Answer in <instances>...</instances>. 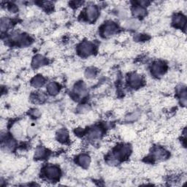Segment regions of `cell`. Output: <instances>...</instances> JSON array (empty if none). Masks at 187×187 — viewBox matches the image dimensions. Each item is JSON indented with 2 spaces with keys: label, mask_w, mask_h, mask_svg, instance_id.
Listing matches in <instances>:
<instances>
[{
  "label": "cell",
  "mask_w": 187,
  "mask_h": 187,
  "mask_svg": "<svg viewBox=\"0 0 187 187\" xmlns=\"http://www.w3.org/2000/svg\"><path fill=\"white\" fill-rule=\"evenodd\" d=\"M23 129H24V128L20 124H15L12 127L11 132L15 137L17 138H21L23 135Z\"/></svg>",
  "instance_id": "cell-7"
},
{
  "label": "cell",
  "mask_w": 187,
  "mask_h": 187,
  "mask_svg": "<svg viewBox=\"0 0 187 187\" xmlns=\"http://www.w3.org/2000/svg\"><path fill=\"white\" fill-rule=\"evenodd\" d=\"M43 83H44V78L42 76H40V75H38V76L34 77V79L32 80V85L34 87H36V88L41 87L43 85Z\"/></svg>",
  "instance_id": "cell-14"
},
{
  "label": "cell",
  "mask_w": 187,
  "mask_h": 187,
  "mask_svg": "<svg viewBox=\"0 0 187 187\" xmlns=\"http://www.w3.org/2000/svg\"><path fill=\"white\" fill-rule=\"evenodd\" d=\"M125 26L129 29H137L140 26V22L137 19H131L126 22Z\"/></svg>",
  "instance_id": "cell-15"
},
{
  "label": "cell",
  "mask_w": 187,
  "mask_h": 187,
  "mask_svg": "<svg viewBox=\"0 0 187 187\" xmlns=\"http://www.w3.org/2000/svg\"><path fill=\"white\" fill-rule=\"evenodd\" d=\"M128 34H122V35H119V38H118V40H119V41H120V42H124V41H125L126 40H127V38H128Z\"/></svg>",
  "instance_id": "cell-19"
},
{
  "label": "cell",
  "mask_w": 187,
  "mask_h": 187,
  "mask_svg": "<svg viewBox=\"0 0 187 187\" xmlns=\"http://www.w3.org/2000/svg\"><path fill=\"white\" fill-rule=\"evenodd\" d=\"M165 69V64L160 62H155L154 65L152 66L153 72H154V74L156 75H160L161 74H163Z\"/></svg>",
  "instance_id": "cell-4"
},
{
  "label": "cell",
  "mask_w": 187,
  "mask_h": 187,
  "mask_svg": "<svg viewBox=\"0 0 187 187\" xmlns=\"http://www.w3.org/2000/svg\"><path fill=\"white\" fill-rule=\"evenodd\" d=\"M46 175L50 178H56L59 175V171L54 166H48L45 170Z\"/></svg>",
  "instance_id": "cell-3"
},
{
  "label": "cell",
  "mask_w": 187,
  "mask_h": 187,
  "mask_svg": "<svg viewBox=\"0 0 187 187\" xmlns=\"http://www.w3.org/2000/svg\"><path fill=\"white\" fill-rule=\"evenodd\" d=\"M48 91L52 95H56L58 92V86L55 82H50L47 86Z\"/></svg>",
  "instance_id": "cell-9"
},
{
  "label": "cell",
  "mask_w": 187,
  "mask_h": 187,
  "mask_svg": "<svg viewBox=\"0 0 187 187\" xmlns=\"http://www.w3.org/2000/svg\"><path fill=\"white\" fill-rule=\"evenodd\" d=\"M117 27L115 26V24H113V23H110V24H108L105 25L104 29V35L105 36L108 37L110 36V35H113L116 31Z\"/></svg>",
  "instance_id": "cell-6"
},
{
  "label": "cell",
  "mask_w": 187,
  "mask_h": 187,
  "mask_svg": "<svg viewBox=\"0 0 187 187\" xmlns=\"http://www.w3.org/2000/svg\"><path fill=\"white\" fill-rule=\"evenodd\" d=\"M57 138L59 141H66L68 138V132L66 129H59L57 132Z\"/></svg>",
  "instance_id": "cell-13"
},
{
  "label": "cell",
  "mask_w": 187,
  "mask_h": 187,
  "mask_svg": "<svg viewBox=\"0 0 187 187\" xmlns=\"http://www.w3.org/2000/svg\"><path fill=\"white\" fill-rule=\"evenodd\" d=\"M78 162L80 163V165L83 166V167H89L90 163H91V159H90V157L88 156V155H81V156L79 157Z\"/></svg>",
  "instance_id": "cell-11"
},
{
  "label": "cell",
  "mask_w": 187,
  "mask_h": 187,
  "mask_svg": "<svg viewBox=\"0 0 187 187\" xmlns=\"http://www.w3.org/2000/svg\"><path fill=\"white\" fill-rule=\"evenodd\" d=\"M173 24L177 26L183 27L186 24V18L181 14H177L173 18Z\"/></svg>",
  "instance_id": "cell-8"
},
{
  "label": "cell",
  "mask_w": 187,
  "mask_h": 187,
  "mask_svg": "<svg viewBox=\"0 0 187 187\" xmlns=\"http://www.w3.org/2000/svg\"><path fill=\"white\" fill-rule=\"evenodd\" d=\"M86 75L88 78H91L93 77L94 75H95V71H94L93 69H89L86 72Z\"/></svg>",
  "instance_id": "cell-18"
},
{
  "label": "cell",
  "mask_w": 187,
  "mask_h": 187,
  "mask_svg": "<svg viewBox=\"0 0 187 187\" xmlns=\"http://www.w3.org/2000/svg\"><path fill=\"white\" fill-rule=\"evenodd\" d=\"M44 62H45V60H44V58L43 56L40 55H37L36 57L34 58L33 66L35 67H38L40 66H41V65L44 63Z\"/></svg>",
  "instance_id": "cell-16"
},
{
  "label": "cell",
  "mask_w": 187,
  "mask_h": 187,
  "mask_svg": "<svg viewBox=\"0 0 187 187\" xmlns=\"http://www.w3.org/2000/svg\"><path fill=\"white\" fill-rule=\"evenodd\" d=\"M129 82L132 87L140 86L142 82L141 76L140 75L137 74V73H134V74L131 75V76H130Z\"/></svg>",
  "instance_id": "cell-5"
},
{
  "label": "cell",
  "mask_w": 187,
  "mask_h": 187,
  "mask_svg": "<svg viewBox=\"0 0 187 187\" xmlns=\"http://www.w3.org/2000/svg\"><path fill=\"white\" fill-rule=\"evenodd\" d=\"M94 45L89 42H83L80 46V52L84 56H89L93 53Z\"/></svg>",
  "instance_id": "cell-2"
},
{
  "label": "cell",
  "mask_w": 187,
  "mask_h": 187,
  "mask_svg": "<svg viewBox=\"0 0 187 187\" xmlns=\"http://www.w3.org/2000/svg\"><path fill=\"white\" fill-rule=\"evenodd\" d=\"M102 130L100 128H94L93 129H91L89 133V137L92 140L98 139L102 135Z\"/></svg>",
  "instance_id": "cell-10"
},
{
  "label": "cell",
  "mask_w": 187,
  "mask_h": 187,
  "mask_svg": "<svg viewBox=\"0 0 187 187\" xmlns=\"http://www.w3.org/2000/svg\"><path fill=\"white\" fill-rule=\"evenodd\" d=\"M146 10L144 9L143 7L140 5H138L133 8L132 12H133L134 16L136 17H143L146 15Z\"/></svg>",
  "instance_id": "cell-12"
},
{
  "label": "cell",
  "mask_w": 187,
  "mask_h": 187,
  "mask_svg": "<svg viewBox=\"0 0 187 187\" xmlns=\"http://www.w3.org/2000/svg\"><path fill=\"white\" fill-rule=\"evenodd\" d=\"M45 155V151L43 147H39L36 149L35 151V156L37 157V158H42Z\"/></svg>",
  "instance_id": "cell-17"
},
{
  "label": "cell",
  "mask_w": 187,
  "mask_h": 187,
  "mask_svg": "<svg viewBox=\"0 0 187 187\" xmlns=\"http://www.w3.org/2000/svg\"><path fill=\"white\" fill-rule=\"evenodd\" d=\"M86 15L87 19L89 21H94L98 16V9L95 5L88 6L86 10Z\"/></svg>",
  "instance_id": "cell-1"
}]
</instances>
